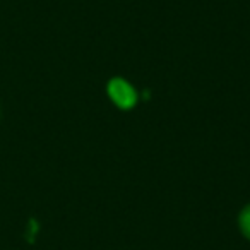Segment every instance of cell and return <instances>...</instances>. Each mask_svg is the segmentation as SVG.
<instances>
[{
	"instance_id": "2",
	"label": "cell",
	"mask_w": 250,
	"mask_h": 250,
	"mask_svg": "<svg viewBox=\"0 0 250 250\" xmlns=\"http://www.w3.org/2000/svg\"><path fill=\"white\" fill-rule=\"evenodd\" d=\"M238 225L242 233L250 240V206H247L242 212H240V218H238Z\"/></svg>"
},
{
	"instance_id": "1",
	"label": "cell",
	"mask_w": 250,
	"mask_h": 250,
	"mask_svg": "<svg viewBox=\"0 0 250 250\" xmlns=\"http://www.w3.org/2000/svg\"><path fill=\"white\" fill-rule=\"evenodd\" d=\"M108 96L122 110H129L137 103V93L127 81L115 77L108 83Z\"/></svg>"
}]
</instances>
